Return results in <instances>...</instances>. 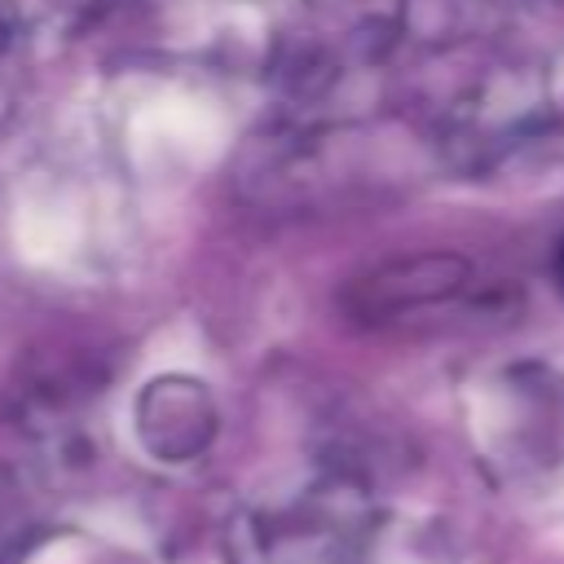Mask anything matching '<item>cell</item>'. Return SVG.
<instances>
[{
    "label": "cell",
    "instance_id": "cell-1",
    "mask_svg": "<svg viewBox=\"0 0 564 564\" xmlns=\"http://www.w3.org/2000/svg\"><path fill=\"white\" fill-rule=\"evenodd\" d=\"M110 0H9L18 22H26V26H62V31H75L79 22H88Z\"/></svg>",
    "mask_w": 564,
    "mask_h": 564
}]
</instances>
